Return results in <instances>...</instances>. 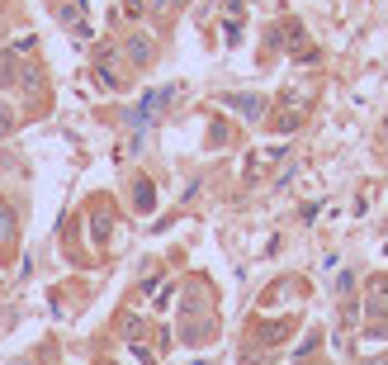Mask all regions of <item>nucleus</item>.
I'll list each match as a JSON object with an SVG mask.
<instances>
[{"label": "nucleus", "mask_w": 388, "mask_h": 365, "mask_svg": "<svg viewBox=\"0 0 388 365\" xmlns=\"http://www.w3.org/2000/svg\"><path fill=\"white\" fill-rule=\"evenodd\" d=\"M284 152H289L284 143H261V147H256V152L247 157V171H242V175H247V180H261V175L270 171L275 161H284Z\"/></svg>", "instance_id": "nucleus-1"}, {"label": "nucleus", "mask_w": 388, "mask_h": 365, "mask_svg": "<svg viewBox=\"0 0 388 365\" xmlns=\"http://www.w3.org/2000/svg\"><path fill=\"white\" fill-rule=\"evenodd\" d=\"M265 105H270L265 95H228V110H237V119H247V124L265 119Z\"/></svg>", "instance_id": "nucleus-2"}, {"label": "nucleus", "mask_w": 388, "mask_h": 365, "mask_svg": "<svg viewBox=\"0 0 388 365\" xmlns=\"http://www.w3.org/2000/svg\"><path fill=\"white\" fill-rule=\"evenodd\" d=\"M175 95H180V86H161V91H152V95L142 100V110L133 114V119H156V114L166 110V100H175Z\"/></svg>", "instance_id": "nucleus-3"}, {"label": "nucleus", "mask_w": 388, "mask_h": 365, "mask_svg": "<svg viewBox=\"0 0 388 365\" xmlns=\"http://www.w3.org/2000/svg\"><path fill=\"white\" fill-rule=\"evenodd\" d=\"M124 52H128V62L133 66H147L152 62V38H147V33H133V38L124 43Z\"/></svg>", "instance_id": "nucleus-4"}, {"label": "nucleus", "mask_w": 388, "mask_h": 365, "mask_svg": "<svg viewBox=\"0 0 388 365\" xmlns=\"http://www.w3.org/2000/svg\"><path fill=\"white\" fill-rule=\"evenodd\" d=\"M114 66H119V62H114V57H109V52H105V57H100V62H95V76H100V86H109V91H119V86H124V71H114Z\"/></svg>", "instance_id": "nucleus-5"}, {"label": "nucleus", "mask_w": 388, "mask_h": 365, "mask_svg": "<svg viewBox=\"0 0 388 365\" xmlns=\"http://www.w3.org/2000/svg\"><path fill=\"white\" fill-rule=\"evenodd\" d=\"M152 204H156V185L147 180V175H138V185H133V209H142V214H147Z\"/></svg>", "instance_id": "nucleus-6"}, {"label": "nucleus", "mask_w": 388, "mask_h": 365, "mask_svg": "<svg viewBox=\"0 0 388 365\" xmlns=\"http://www.w3.org/2000/svg\"><path fill=\"white\" fill-rule=\"evenodd\" d=\"M298 124H303V114L298 110H280L275 119H270V133H294Z\"/></svg>", "instance_id": "nucleus-7"}, {"label": "nucleus", "mask_w": 388, "mask_h": 365, "mask_svg": "<svg viewBox=\"0 0 388 365\" xmlns=\"http://www.w3.org/2000/svg\"><path fill=\"white\" fill-rule=\"evenodd\" d=\"M142 294H147V303H152V308H166V299H171V280H161V285H147Z\"/></svg>", "instance_id": "nucleus-8"}, {"label": "nucleus", "mask_w": 388, "mask_h": 365, "mask_svg": "<svg viewBox=\"0 0 388 365\" xmlns=\"http://www.w3.org/2000/svg\"><path fill=\"white\" fill-rule=\"evenodd\" d=\"M0 86H19V62L10 57V52L0 57Z\"/></svg>", "instance_id": "nucleus-9"}, {"label": "nucleus", "mask_w": 388, "mask_h": 365, "mask_svg": "<svg viewBox=\"0 0 388 365\" xmlns=\"http://www.w3.org/2000/svg\"><path fill=\"white\" fill-rule=\"evenodd\" d=\"M90 238H95V247H105L109 242V214H95L90 219Z\"/></svg>", "instance_id": "nucleus-10"}, {"label": "nucleus", "mask_w": 388, "mask_h": 365, "mask_svg": "<svg viewBox=\"0 0 388 365\" xmlns=\"http://www.w3.org/2000/svg\"><path fill=\"white\" fill-rule=\"evenodd\" d=\"M5 128H15V114H10L5 105H0V133H5Z\"/></svg>", "instance_id": "nucleus-11"}, {"label": "nucleus", "mask_w": 388, "mask_h": 365, "mask_svg": "<svg viewBox=\"0 0 388 365\" xmlns=\"http://www.w3.org/2000/svg\"><path fill=\"white\" fill-rule=\"evenodd\" d=\"M152 5H156V10H161V5H171V0H152Z\"/></svg>", "instance_id": "nucleus-12"}, {"label": "nucleus", "mask_w": 388, "mask_h": 365, "mask_svg": "<svg viewBox=\"0 0 388 365\" xmlns=\"http://www.w3.org/2000/svg\"><path fill=\"white\" fill-rule=\"evenodd\" d=\"M175 5H185V0H175Z\"/></svg>", "instance_id": "nucleus-13"}]
</instances>
